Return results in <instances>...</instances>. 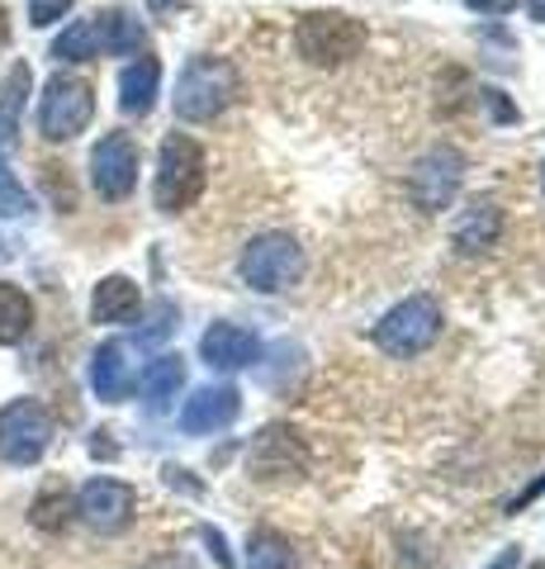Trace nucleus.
Here are the masks:
<instances>
[{"label": "nucleus", "mask_w": 545, "mask_h": 569, "mask_svg": "<svg viewBox=\"0 0 545 569\" xmlns=\"http://www.w3.org/2000/svg\"><path fill=\"white\" fill-rule=\"evenodd\" d=\"M29 328H33V299L20 290V284L0 280V347L24 342Z\"/></svg>", "instance_id": "obj_19"}, {"label": "nucleus", "mask_w": 545, "mask_h": 569, "mask_svg": "<svg viewBox=\"0 0 545 569\" xmlns=\"http://www.w3.org/2000/svg\"><path fill=\"white\" fill-rule=\"evenodd\" d=\"M72 6H77V0H29V24L33 29H48V24H58Z\"/></svg>", "instance_id": "obj_27"}, {"label": "nucleus", "mask_w": 545, "mask_h": 569, "mask_svg": "<svg viewBox=\"0 0 545 569\" xmlns=\"http://www.w3.org/2000/svg\"><path fill=\"white\" fill-rule=\"evenodd\" d=\"M52 58L58 62H85V58H100V33L95 20H77L72 29H62L52 39Z\"/></svg>", "instance_id": "obj_22"}, {"label": "nucleus", "mask_w": 545, "mask_h": 569, "mask_svg": "<svg viewBox=\"0 0 545 569\" xmlns=\"http://www.w3.org/2000/svg\"><path fill=\"white\" fill-rule=\"evenodd\" d=\"M532 14H536V20H545V0H532Z\"/></svg>", "instance_id": "obj_33"}, {"label": "nucleus", "mask_w": 545, "mask_h": 569, "mask_svg": "<svg viewBox=\"0 0 545 569\" xmlns=\"http://www.w3.org/2000/svg\"><path fill=\"white\" fill-rule=\"evenodd\" d=\"M171 6H181V0H152V10H171Z\"/></svg>", "instance_id": "obj_32"}, {"label": "nucleus", "mask_w": 545, "mask_h": 569, "mask_svg": "<svg viewBox=\"0 0 545 569\" xmlns=\"http://www.w3.org/2000/svg\"><path fill=\"white\" fill-rule=\"evenodd\" d=\"M52 447V418L39 399H14L0 408V460L6 466H39Z\"/></svg>", "instance_id": "obj_6"}, {"label": "nucleus", "mask_w": 545, "mask_h": 569, "mask_svg": "<svg viewBox=\"0 0 545 569\" xmlns=\"http://www.w3.org/2000/svg\"><path fill=\"white\" fill-rule=\"evenodd\" d=\"M252 470H256V479H294L304 470V451H299L290 427H266V432L256 437Z\"/></svg>", "instance_id": "obj_13"}, {"label": "nucleus", "mask_w": 545, "mask_h": 569, "mask_svg": "<svg viewBox=\"0 0 545 569\" xmlns=\"http://www.w3.org/2000/svg\"><path fill=\"white\" fill-rule=\"evenodd\" d=\"M175 328H181V323H175V309H171V305H157V309H152V323L138 332V342H143V347H157V342H166Z\"/></svg>", "instance_id": "obj_26"}, {"label": "nucleus", "mask_w": 545, "mask_h": 569, "mask_svg": "<svg viewBox=\"0 0 545 569\" xmlns=\"http://www.w3.org/2000/svg\"><path fill=\"white\" fill-rule=\"evenodd\" d=\"M95 119V91L91 81L81 77H52L48 91L39 100V129L48 142H72L77 133H85V123Z\"/></svg>", "instance_id": "obj_7"}, {"label": "nucleus", "mask_w": 545, "mask_h": 569, "mask_svg": "<svg viewBox=\"0 0 545 569\" xmlns=\"http://www.w3.org/2000/svg\"><path fill=\"white\" fill-rule=\"evenodd\" d=\"M95 33H100V52H114V58H138L143 43H148L143 24H138L133 14H124V10L95 14Z\"/></svg>", "instance_id": "obj_18"}, {"label": "nucleus", "mask_w": 545, "mask_h": 569, "mask_svg": "<svg viewBox=\"0 0 545 569\" xmlns=\"http://www.w3.org/2000/svg\"><path fill=\"white\" fill-rule=\"evenodd\" d=\"M143 309V295H138V284L129 276H104L91 295V318L95 323H129Z\"/></svg>", "instance_id": "obj_17"}, {"label": "nucleus", "mask_w": 545, "mask_h": 569, "mask_svg": "<svg viewBox=\"0 0 545 569\" xmlns=\"http://www.w3.org/2000/svg\"><path fill=\"white\" fill-rule=\"evenodd\" d=\"M484 569H522V550H517V546H503V550H498V556H494V560H488Z\"/></svg>", "instance_id": "obj_28"}, {"label": "nucleus", "mask_w": 545, "mask_h": 569, "mask_svg": "<svg viewBox=\"0 0 545 569\" xmlns=\"http://www.w3.org/2000/svg\"><path fill=\"white\" fill-rule=\"evenodd\" d=\"M238 96V71L223 58H190L175 81V114L185 123H209Z\"/></svg>", "instance_id": "obj_1"}, {"label": "nucleus", "mask_w": 545, "mask_h": 569, "mask_svg": "<svg viewBox=\"0 0 545 569\" xmlns=\"http://www.w3.org/2000/svg\"><path fill=\"white\" fill-rule=\"evenodd\" d=\"M67 512H72V503H67V489L52 485V489H43L39 498H33L29 518H33V527H39V531H62L67 527Z\"/></svg>", "instance_id": "obj_24"}, {"label": "nucleus", "mask_w": 545, "mask_h": 569, "mask_svg": "<svg viewBox=\"0 0 545 569\" xmlns=\"http://www.w3.org/2000/svg\"><path fill=\"white\" fill-rule=\"evenodd\" d=\"M541 186H545V167H541Z\"/></svg>", "instance_id": "obj_34"}, {"label": "nucleus", "mask_w": 545, "mask_h": 569, "mask_svg": "<svg viewBox=\"0 0 545 569\" xmlns=\"http://www.w3.org/2000/svg\"><path fill=\"white\" fill-rule=\"evenodd\" d=\"M204 541H209V550H214V560H219L223 569H233V560H228V546H223V531H214V527H204Z\"/></svg>", "instance_id": "obj_29"}, {"label": "nucleus", "mask_w": 545, "mask_h": 569, "mask_svg": "<svg viewBox=\"0 0 545 569\" xmlns=\"http://www.w3.org/2000/svg\"><path fill=\"white\" fill-rule=\"evenodd\" d=\"M461 176H465V157L455 152V148H432L422 162L413 167L408 176V194H413V204L417 209H446L455 200V190H461Z\"/></svg>", "instance_id": "obj_10"}, {"label": "nucleus", "mask_w": 545, "mask_h": 569, "mask_svg": "<svg viewBox=\"0 0 545 569\" xmlns=\"http://www.w3.org/2000/svg\"><path fill=\"white\" fill-rule=\"evenodd\" d=\"M10 39V20H6V10H0V43Z\"/></svg>", "instance_id": "obj_31"}, {"label": "nucleus", "mask_w": 545, "mask_h": 569, "mask_svg": "<svg viewBox=\"0 0 545 569\" xmlns=\"http://www.w3.org/2000/svg\"><path fill=\"white\" fill-rule=\"evenodd\" d=\"M204 148L190 133H166L162 157H157V209L181 213L200 200L204 190Z\"/></svg>", "instance_id": "obj_2"}, {"label": "nucleus", "mask_w": 545, "mask_h": 569, "mask_svg": "<svg viewBox=\"0 0 545 569\" xmlns=\"http://www.w3.org/2000/svg\"><path fill=\"white\" fill-rule=\"evenodd\" d=\"M91 186L100 200H129L138 186V142L129 133H104L91 152Z\"/></svg>", "instance_id": "obj_9"}, {"label": "nucleus", "mask_w": 545, "mask_h": 569, "mask_svg": "<svg viewBox=\"0 0 545 569\" xmlns=\"http://www.w3.org/2000/svg\"><path fill=\"white\" fill-rule=\"evenodd\" d=\"M498 233H503V209H498V200H474L461 213V219H455V247H461L465 257L488 252V247L498 242Z\"/></svg>", "instance_id": "obj_16"}, {"label": "nucleus", "mask_w": 545, "mask_h": 569, "mask_svg": "<svg viewBox=\"0 0 545 569\" xmlns=\"http://www.w3.org/2000/svg\"><path fill=\"white\" fill-rule=\"evenodd\" d=\"M29 209H33L29 190L14 181V171L6 167V157H0V219H29Z\"/></svg>", "instance_id": "obj_25"}, {"label": "nucleus", "mask_w": 545, "mask_h": 569, "mask_svg": "<svg viewBox=\"0 0 545 569\" xmlns=\"http://www.w3.org/2000/svg\"><path fill=\"white\" fill-rule=\"evenodd\" d=\"M200 356H204V366H214V370H248L261 356V342H256V332L238 328V323H214L200 337Z\"/></svg>", "instance_id": "obj_12"}, {"label": "nucleus", "mask_w": 545, "mask_h": 569, "mask_svg": "<svg viewBox=\"0 0 545 569\" xmlns=\"http://www.w3.org/2000/svg\"><path fill=\"white\" fill-rule=\"evenodd\" d=\"M91 389L104 403H124L133 395V361L124 342H104L91 361Z\"/></svg>", "instance_id": "obj_14"}, {"label": "nucleus", "mask_w": 545, "mask_h": 569, "mask_svg": "<svg viewBox=\"0 0 545 569\" xmlns=\"http://www.w3.org/2000/svg\"><path fill=\"white\" fill-rule=\"evenodd\" d=\"M185 385V361L181 356H157V361L148 366V376H143V399L152 413H162V408H171L175 399V389Z\"/></svg>", "instance_id": "obj_20"}, {"label": "nucleus", "mask_w": 545, "mask_h": 569, "mask_svg": "<svg viewBox=\"0 0 545 569\" xmlns=\"http://www.w3.org/2000/svg\"><path fill=\"white\" fill-rule=\"evenodd\" d=\"M242 413V395L233 385H209V389H195L181 408V427L190 437H209V432H223L228 422H238Z\"/></svg>", "instance_id": "obj_11"}, {"label": "nucleus", "mask_w": 545, "mask_h": 569, "mask_svg": "<svg viewBox=\"0 0 545 569\" xmlns=\"http://www.w3.org/2000/svg\"><path fill=\"white\" fill-rule=\"evenodd\" d=\"M436 337H442V305H436L432 295H408L403 305H394L375 323V347L398 356V361L422 356Z\"/></svg>", "instance_id": "obj_4"}, {"label": "nucleus", "mask_w": 545, "mask_h": 569, "mask_svg": "<svg viewBox=\"0 0 545 569\" xmlns=\"http://www.w3.org/2000/svg\"><path fill=\"white\" fill-rule=\"evenodd\" d=\"M77 512H81L85 527L100 531V537H119V531L133 522V512H138V493H133V485H124V479L95 475L91 485H81Z\"/></svg>", "instance_id": "obj_8"}, {"label": "nucleus", "mask_w": 545, "mask_h": 569, "mask_svg": "<svg viewBox=\"0 0 545 569\" xmlns=\"http://www.w3.org/2000/svg\"><path fill=\"white\" fill-rule=\"evenodd\" d=\"M24 96H29V67H24V62H14V67H10L6 91H0V148H6V142H14V133H20Z\"/></svg>", "instance_id": "obj_21"}, {"label": "nucleus", "mask_w": 545, "mask_h": 569, "mask_svg": "<svg viewBox=\"0 0 545 569\" xmlns=\"http://www.w3.org/2000/svg\"><path fill=\"white\" fill-rule=\"evenodd\" d=\"M238 276L261 295H280L304 276V247H299L290 233H261L248 242V252H242Z\"/></svg>", "instance_id": "obj_5"}, {"label": "nucleus", "mask_w": 545, "mask_h": 569, "mask_svg": "<svg viewBox=\"0 0 545 569\" xmlns=\"http://www.w3.org/2000/svg\"><path fill=\"white\" fill-rule=\"evenodd\" d=\"M248 569H299L294 546L280 531H256L248 541Z\"/></svg>", "instance_id": "obj_23"}, {"label": "nucleus", "mask_w": 545, "mask_h": 569, "mask_svg": "<svg viewBox=\"0 0 545 569\" xmlns=\"http://www.w3.org/2000/svg\"><path fill=\"white\" fill-rule=\"evenodd\" d=\"M157 91H162V62L157 58H138L119 71V110L124 114L143 119L157 104Z\"/></svg>", "instance_id": "obj_15"}, {"label": "nucleus", "mask_w": 545, "mask_h": 569, "mask_svg": "<svg viewBox=\"0 0 545 569\" xmlns=\"http://www.w3.org/2000/svg\"><path fill=\"white\" fill-rule=\"evenodd\" d=\"M465 6L480 10V14H507V10L517 6V0H465Z\"/></svg>", "instance_id": "obj_30"}, {"label": "nucleus", "mask_w": 545, "mask_h": 569, "mask_svg": "<svg viewBox=\"0 0 545 569\" xmlns=\"http://www.w3.org/2000/svg\"><path fill=\"white\" fill-rule=\"evenodd\" d=\"M299 58H309L313 67H342L365 48V24L346 10H313L294 29Z\"/></svg>", "instance_id": "obj_3"}]
</instances>
